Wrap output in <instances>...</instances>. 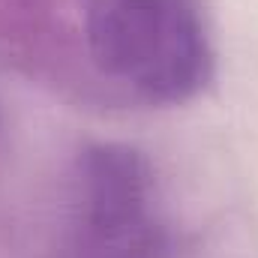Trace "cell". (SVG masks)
<instances>
[{
    "label": "cell",
    "instance_id": "cell-2",
    "mask_svg": "<svg viewBox=\"0 0 258 258\" xmlns=\"http://www.w3.org/2000/svg\"><path fill=\"white\" fill-rule=\"evenodd\" d=\"M171 225L153 162L126 141L81 147L51 258H168Z\"/></svg>",
    "mask_w": 258,
    "mask_h": 258
},
{
    "label": "cell",
    "instance_id": "cell-3",
    "mask_svg": "<svg viewBox=\"0 0 258 258\" xmlns=\"http://www.w3.org/2000/svg\"><path fill=\"white\" fill-rule=\"evenodd\" d=\"M0 138H3V111H0Z\"/></svg>",
    "mask_w": 258,
    "mask_h": 258
},
{
    "label": "cell",
    "instance_id": "cell-1",
    "mask_svg": "<svg viewBox=\"0 0 258 258\" xmlns=\"http://www.w3.org/2000/svg\"><path fill=\"white\" fill-rule=\"evenodd\" d=\"M78 18L93 69L144 105H186L216 75L198 0H78Z\"/></svg>",
    "mask_w": 258,
    "mask_h": 258
}]
</instances>
